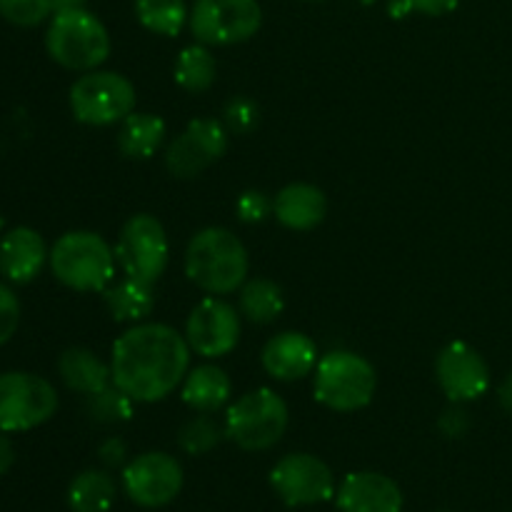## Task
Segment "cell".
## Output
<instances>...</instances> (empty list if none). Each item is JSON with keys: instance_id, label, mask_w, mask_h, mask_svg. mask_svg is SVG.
Returning <instances> with one entry per match:
<instances>
[{"instance_id": "obj_34", "label": "cell", "mask_w": 512, "mask_h": 512, "mask_svg": "<svg viewBox=\"0 0 512 512\" xmlns=\"http://www.w3.org/2000/svg\"><path fill=\"white\" fill-rule=\"evenodd\" d=\"M20 323V303L13 290L0 283V348L15 335Z\"/></svg>"}, {"instance_id": "obj_4", "label": "cell", "mask_w": 512, "mask_h": 512, "mask_svg": "<svg viewBox=\"0 0 512 512\" xmlns=\"http://www.w3.org/2000/svg\"><path fill=\"white\" fill-rule=\"evenodd\" d=\"M315 400L335 413H355L373 403L378 373L373 363L350 350L323 355L313 370Z\"/></svg>"}, {"instance_id": "obj_24", "label": "cell", "mask_w": 512, "mask_h": 512, "mask_svg": "<svg viewBox=\"0 0 512 512\" xmlns=\"http://www.w3.org/2000/svg\"><path fill=\"white\" fill-rule=\"evenodd\" d=\"M115 480L105 470H83L68 488V505L73 512H108L115 503Z\"/></svg>"}, {"instance_id": "obj_1", "label": "cell", "mask_w": 512, "mask_h": 512, "mask_svg": "<svg viewBox=\"0 0 512 512\" xmlns=\"http://www.w3.org/2000/svg\"><path fill=\"white\" fill-rule=\"evenodd\" d=\"M185 335L165 323H135L113 343V385L135 403H158L183 385L190 370Z\"/></svg>"}, {"instance_id": "obj_22", "label": "cell", "mask_w": 512, "mask_h": 512, "mask_svg": "<svg viewBox=\"0 0 512 512\" xmlns=\"http://www.w3.org/2000/svg\"><path fill=\"white\" fill-rule=\"evenodd\" d=\"M165 140L163 118L153 113H130L120 123L118 150L128 160H148L160 150Z\"/></svg>"}, {"instance_id": "obj_35", "label": "cell", "mask_w": 512, "mask_h": 512, "mask_svg": "<svg viewBox=\"0 0 512 512\" xmlns=\"http://www.w3.org/2000/svg\"><path fill=\"white\" fill-rule=\"evenodd\" d=\"M440 428H443V433L448 435V438H460V435L468 430V413L460 408L448 410V413L440 418Z\"/></svg>"}, {"instance_id": "obj_16", "label": "cell", "mask_w": 512, "mask_h": 512, "mask_svg": "<svg viewBox=\"0 0 512 512\" xmlns=\"http://www.w3.org/2000/svg\"><path fill=\"white\" fill-rule=\"evenodd\" d=\"M403 490L383 473H350L335 490L340 512H403Z\"/></svg>"}, {"instance_id": "obj_36", "label": "cell", "mask_w": 512, "mask_h": 512, "mask_svg": "<svg viewBox=\"0 0 512 512\" xmlns=\"http://www.w3.org/2000/svg\"><path fill=\"white\" fill-rule=\"evenodd\" d=\"M125 455H128V448L120 438H110L100 445V460H103L108 468H118V465L125 463Z\"/></svg>"}, {"instance_id": "obj_38", "label": "cell", "mask_w": 512, "mask_h": 512, "mask_svg": "<svg viewBox=\"0 0 512 512\" xmlns=\"http://www.w3.org/2000/svg\"><path fill=\"white\" fill-rule=\"evenodd\" d=\"M498 400H500V408H503L505 413L512 415V373L503 380V385H500Z\"/></svg>"}, {"instance_id": "obj_15", "label": "cell", "mask_w": 512, "mask_h": 512, "mask_svg": "<svg viewBox=\"0 0 512 512\" xmlns=\"http://www.w3.org/2000/svg\"><path fill=\"white\" fill-rule=\"evenodd\" d=\"M435 375L443 393L453 403H473L490 388V368L478 348L463 340H453L440 350L435 360Z\"/></svg>"}, {"instance_id": "obj_12", "label": "cell", "mask_w": 512, "mask_h": 512, "mask_svg": "<svg viewBox=\"0 0 512 512\" xmlns=\"http://www.w3.org/2000/svg\"><path fill=\"white\" fill-rule=\"evenodd\" d=\"M183 468L168 453H143L123 468V490L140 508H165L183 490Z\"/></svg>"}, {"instance_id": "obj_7", "label": "cell", "mask_w": 512, "mask_h": 512, "mask_svg": "<svg viewBox=\"0 0 512 512\" xmlns=\"http://www.w3.org/2000/svg\"><path fill=\"white\" fill-rule=\"evenodd\" d=\"M135 88L125 75L110 70H90L70 88V110L85 125L123 123L135 110Z\"/></svg>"}, {"instance_id": "obj_11", "label": "cell", "mask_w": 512, "mask_h": 512, "mask_svg": "<svg viewBox=\"0 0 512 512\" xmlns=\"http://www.w3.org/2000/svg\"><path fill=\"white\" fill-rule=\"evenodd\" d=\"M270 488L288 508H310L335 498V475L310 453H290L270 470Z\"/></svg>"}, {"instance_id": "obj_6", "label": "cell", "mask_w": 512, "mask_h": 512, "mask_svg": "<svg viewBox=\"0 0 512 512\" xmlns=\"http://www.w3.org/2000/svg\"><path fill=\"white\" fill-rule=\"evenodd\" d=\"M288 405L275 390L258 388L235 400L225 413V438L248 453L270 450L288 430Z\"/></svg>"}, {"instance_id": "obj_8", "label": "cell", "mask_w": 512, "mask_h": 512, "mask_svg": "<svg viewBox=\"0 0 512 512\" xmlns=\"http://www.w3.org/2000/svg\"><path fill=\"white\" fill-rule=\"evenodd\" d=\"M115 258L125 278L145 285L158 283L170 263V243L163 223L150 213L133 215L120 230Z\"/></svg>"}, {"instance_id": "obj_19", "label": "cell", "mask_w": 512, "mask_h": 512, "mask_svg": "<svg viewBox=\"0 0 512 512\" xmlns=\"http://www.w3.org/2000/svg\"><path fill=\"white\" fill-rule=\"evenodd\" d=\"M273 215L283 228L295 230V233H308L325 220L328 200L318 185L290 183L275 195Z\"/></svg>"}, {"instance_id": "obj_37", "label": "cell", "mask_w": 512, "mask_h": 512, "mask_svg": "<svg viewBox=\"0 0 512 512\" xmlns=\"http://www.w3.org/2000/svg\"><path fill=\"white\" fill-rule=\"evenodd\" d=\"M13 463H15V448L8 440V435L0 430V478L13 468Z\"/></svg>"}, {"instance_id": "obj_31", "label": "cell", "mask_w": 512, "mask_h": 512, "mask_svg": "<svg viewBox=\"0 0 512 512\" xmlns=\"http://www.w3.org/2000/svg\"><path fill=\"white\" fill-rule=\"evenodd\" d=\"M260 120V110L253 100L248 98H238L235 95L233 100H228L223 108V125L228 128V133L235 135H245L258 125Z\"/></svg>"}, {"instance_id": "obj_28", "label": "cell", "mask_w": 512, "mask_h": 512, "mask_svg": "<svg viewBox=\"0 0 512 512\" xmlns=\"http://www.w3.org/2000/svg\"><path fill=\"white\" fill-rule=\"evenodd\" d=\"M135 413V400L125 395L123 390L108 385V388L98 390V393L88 395V415L95 423L115 425L128 423Z\"/></svg>"}, {"instance_id": "obj_18", "label": "cell", "mask_w": 512, "mask_h": 512, "mask_svg": "<svg viewBox=\"0 0 512 512\" xmlns=\"http://www.w3.org/2000/svg\"><path fill=\"white\" fill-rule=\"evenodd\" d=\"M50 253L45 248V240L33 228H13L0 240V275L10 283L25 285L40 275V270L48 263Z\"/></svg>"}, {"instance_id": "obj_33", "label": "cell", "mask_w": 512, "mask_h": 512, "mask_svg": "<svg viewBox=\"0 0 512 512\" xmlns=\"http://www.w3.org/2000/svg\"><path fill=\"white\" fill-rule=\"evenodd\" d=\"M235 213L248 225L263 223L273 213V200L265 193H260V190H245L238 198V203H235Z\"/></svg>"}, {"instance_id": "obj_2", "label": "cell", "mask_w": 512, "mask_h": 512, "mask_svg": "<svg viewBox=\"0 0 512 512\" xmlns=\"http://www.w3.org/2000/svg\"><path fill=\"white\" fill-rule=\"evenodd\" d=\"M248 250L228 228H203L185 250V275L208 295H230L248 280Z\"/></svg>"}, {"instance_id": "obj_13", "label": "cell", "mask_w": 512, "mask_h": 512, "mask_svg": "<svg viewBox=\"0 0 512 512\" xmlns=\"http://www.w3.org/2000/svg\"><path fill=\"white\" fill-rule=\"evenodd\" d=\"M228 150V128L218 118H195L165 150V168L180 180L198 178Z\"/></svg>"}, {"instance_id": "obj_20", "label": "cell", "mask_w": 512, "mask_h": 512, "mask_svg": "<svg viewBox=\"0 0 512 512\" xmlns=\"http://www.w3.org/2000/svg\"><path fill=\"white\" fill-rule=\"evenodd\" d=\"M230 395H233V383L228 373L210 363L188 370L180 385V398L195 413H218L228 405Z\"/></svg>"}, {"instance_id": "obj_26", "label": "cell", "mask_w": 512, "mask_h": 512, "mask_svg": "<svg viewBox=\"0 0 512 512\" xmlns=\"http://www.w3.org/2000/svg\"><path fill=\"white\" fill-rule=\"evenodd\" d=\"M215 75H218V63L208 45L195 43L180 50L178 60H175V83L185 93H205L213 88Z\"/></svg>"}, {"instance_id": "obj_17", "label": "cell", "mask_w": 512, "mask_h": 512, "mask_svg": "<svg viewBox=\"0 0 512 512\" xmlns=\"http://www.w3.org/2000/svg\"><path fill=\"white\" fill-rule=\"evenodd\" d=\"M318 360V345L313 343V338H308L305 333H295V330L273 335L260 353L265 373L280 383H293V380L310 375Z\"/></svg>"}, {"instance_id": "obj_14", "label": "cell", "mask_w": 512, "mask_h": 512, "mask_svg": "<svg viewBox=\"0 0 512 512\" xmlns=\"http://www.w3.org/2000/svg\"><path fill=\"white\" fill-rule=\"evenodd\" d=\"M185 340L190 350L215 360L233 353L240 343V315L218 295L203 298L185 323Z\"/></svg>"}, {"instance_id": "obj_5", "label": "cell", "mask_w": 512, "mask_h": 512, "mask_svg": "<svg viewBox=\"0 0 512 512\" xmlns=\"http://www.w3.org/2000/svg\"><path fill=\"white\" fill-rule=\"evenodd\" d=\"M45 50L63 68L90 73L108 60L110 35L98 15L90 10H60V13H53L48 25Z\"/></svg>"}, {"instance_id": "obj_29", "label": "cell", "mask_w": 512, "mask_h": 512, "mask_svg": "<svg viewBox=\"0 0 512 512\" xmlns=\"http://www.w3.org/2000/svg\"><path fill=\"white\" fill-rule=\"evenodd\" d=\"M225 438V428H220L210 413H200L195 418H190L188 423L180 428L178 433V445L188 455H205L210 450L218 448L220 440Z\"/></svg>"}, {"instance_id": "obj_39", "label": "cell", "mask_w": 512, "mask_h": 512, "mask_svg": "<svg viewBox=\"0 0 512 512\" xmlns=\"http://www.w3.org/2000/svg\"><path fill=\"white\" fill-rule=\"evenodd\" d=\"M53 3V13H60V10H75V8H85L88 0H50Z\"/></svg>"}, {"instance_id": "obj_30", "label": "cell", "mask_w": 512, "mask_h": 512, "mask_svg": "<svg viewBox=\"0 0 512 512\" xmlns=\"http://www.w3.org/2000/svg\"><path fill=\"white\" fill-rule=\"evenodd\" d=\"M53 13L50 0H0V15L18 28H35Z\"/></svg>"}, {"instance_id": "obj_41", "label": "cell", "mask_w": 512, "mask_h": 512, "mask_svg": "<svg viewBox=\"0 0 512 512\" xmlns=\"http://www.w3.org/2000/svg\"><path fill=\"white\" fill-rule=\"evenodd\" d=\"M0 230H3V215H0Z\"/></svg>"}, {"instance_id": "obj_27", "label": "cell", "mask_w": 512, "mask_h": 512, "mask_svg": "<svg viewBox=\"0 0 512 512\" xmlns=\"http://www.w3.org/2000/svg\"><path fill=\"white\" fill-rule=\"evenodd\" d=\"M135 15L145 30L175 38L190 20L185 0H135Z\"/></svg>"}, {"instance_id": "obj_32", "label": "cell", "mask_w": 512, "mask_h": 512, "mask_svg": "<svg viewBox=\"0 0 512 512\" xmlns=\"http://www.w3.org/2000/svg\"><path fill=\"white\" fill-rule=\"evenodd\" d=\"M460 0H390L388 13L390 18H405L410 13H423L430 18L448 15L458 8Z\"/></svg>"}, {"instance_id": "obj_40", "label": "cell", "mask_w": 512, "mask_h": 512, "mask_svg": "<svg viewBox=\"0 0 512 512\" xmlns=\"http://www.w3.org/2000/svg\"><path fill=\"white\" fill-rule=\"evenodd\" d=\"M360 5H373V3H378V0H358Z\"/></svg>"}, {"instance_id": "obj_25", "label": "cell", "mask_w": 512, "mask_h": 512, "mask_svg": "<svg viewBox=\"0 0 512 512\" xmlns=\"http://www.w3.org/2000/svg\"><path fill=\"white\" fill-rule=\"evenodd\" d=\"M285 308V295L275 280L270 278H253L245 280L240 288V313L250 323L268 325L280 318Z\"/></svg>"}, {"instance_id": "obj_3", "label": "cell", "mask_w": 512, "mask_h": 512, "mask_svg": "<svg viewBox=\"0 0 512 512\" xmlns=\"http://www.w3.org/2000/svg\"><path fill=\"white\" fill-rule=\"evenodd\" d=\"M50 270L65 288L78 293H105L113 283L115 248L93 230H70L50 248Z\"/></svg>"}, {"instance_id": "obj_10", "label": "cell", "mask_w": 512, "mask_h": 512, "mask_svg": "<svg viewBox=\"0 0 512 512\" xmlns=\"http://www.w3.org/2000/svg\"><path fill=\"white\" fill-rule=\"evenodd\" d=\"M190 30L203 45H238L253 38L263 23L258 0H195Z\"/></svg>"}, {"instance_id": "obj_9", "label": "cell", "mask_w": 512, "mask_h": 512, "mask_svg": "<svg viewBox=\"0 0 512 512\" xmlns=\"http://www.w3.org/2000/svg\"><path fill=\"white\" fill-rule=\"evenodd\" d=\"M58 410V393L35 373L0 375V430L25 433L48 423Z\"/></svg>"}, {"instance_id": "obj_21", "label": "cell", "mask_w": 512, "mask_h": 512, "mask_svg": "<svg viewBox=\"0 0 512 512\" xmlns=\"http://www.w3.org/2000/svg\"><path fill=\"white\" fill-rule=\"evenodd\" d=\"M58 373L70 390L83 395H93L98 390L113 385L110 363H103L93 350L68 348L58 360Z\"/></svg>"}, {"instance_id": "obj_23", "label": "cell", "mask_w": 512, "mask_h": 512, "mask_svg": "<svg viewBox=\"0 0 512 512\" xmlns=\"http://www.w3.org/2000/svg\"><path fill=\"white\" fill-rule=\"evenodd\" d=\"M105 308L115 323H140L155 308L153 285L138 283L133 278L120 280L113 288H105Z\"/></svg>"}]
</instances>
